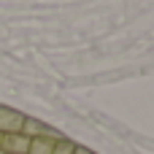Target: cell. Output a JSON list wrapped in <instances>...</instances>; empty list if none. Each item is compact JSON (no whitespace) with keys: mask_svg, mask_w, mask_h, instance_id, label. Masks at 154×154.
<instances>
[{"mask_svg":"<svg viewBox=\"0 0 154 154\" xmlns=\"http://www.w3.org/2000/svg\"><path fill=\"white\" fill-rule=\"evenodd\" d=\"M57 141H60V138H30L27 154H51V149H54Z\"/></svg>","mask_w":154,"mask_h":154,"instance_id":"cell-4","label":"cell"},{"mask_svg":"<svg viewBox=\"0 0 154 154\" xmlns=\"http://www.w3.org/2000/svg\"><path fill=\"white\" fill-rule=\"evenodd\" d=\"M73 149H76V143H73V141H65V138H60V141L54 143L51 154H73Z\"/></svg>","mask_w":154,"mask_h":154,"instance_id":"cell-5","label":"cell"},{"mask_svg":"<svg viewBox=\"0 0 154 154\" xmlns=\"http://www.w3.org/2000/svg\"><path fill=\"white\" fill-rule=\"evenodd\" d=\"M73 154H92V152H89V149H84V146H76V149H73Z\"/></svg>","mask_w":154,"mask_h":154,"instance_id":"cell-6","label":"cell"},{"mask_svg":"<svg viewBox=\"0 0 154 154\" xmlns=\"http://www.w3.org/2000/svg\"><path fill=\"white\" fill-rule=\"evenodd\" d=\"M24 138H60L54 130H49L46 125H41L38 119H30V116H24V122H22V130H19Z\"/></svg>","mask_w":154,"mask_h":154,"instance_id":"cell-2","label":"cell"},{"mask_svg":"<svg viewBox=\"0 0 154 154\" xmlns=\"http://www.w3.org/2000/svg\"><path fill=\"white\" fill-rule=\"evenodd\" d=\"M27 149H30V138H24L22 133H3L0 138L3 154H27Z\"/></svg>","mask_w":154,"mask_h":154,"instance_id":"cell-1","label":"cell"},{"mask_svg":"<svg viewBox=\"0 0 154 154\" xmlns=\"http://www.w3.org/2000/svg\"><path fill=\"white\" fill-rule=\"evenodd\" d=\"M24 116L14 108H0V133H19Z\"/></svg>","mask_w":154,"mask_h":154,"instance_id":"cell-3","label":"cell"}]
</instances>
